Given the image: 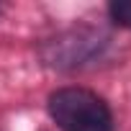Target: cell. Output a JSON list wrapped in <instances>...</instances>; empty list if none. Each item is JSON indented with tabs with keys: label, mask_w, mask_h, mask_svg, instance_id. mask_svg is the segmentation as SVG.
Instances as JSON below:
<instances>
[{
	"label": "cell",
	"mask_w": 131,
	"mask_h": 131,
	"mask_svg": "<svg viewBox=\"0 0 131 131\" xmlns=\"http://www.w3.org/2000/svg\"><path fill=\"white\" fill-rule=\"evenodd\" d=\"M49 113L62 131H111V108L85 88H62L49 98Z\"/></svg>",
	"instance_id": "cell-1"
},
{
	"label": "cell",
	"mask_w": 131,
	"mask_h": 131,
	"mask_svg": "<svg viewBox=\"0 0 131 131\" xmlns=\"http://www.w3.org/2000/svg\"><path fill=\"white\" fill-rule=\"evenodd\" d=\"M108 13H111V18L118 26L131 28V0H116V3H111Z\"/></svg>",
	"instance_id": "cell-2"
}]
</instances>
